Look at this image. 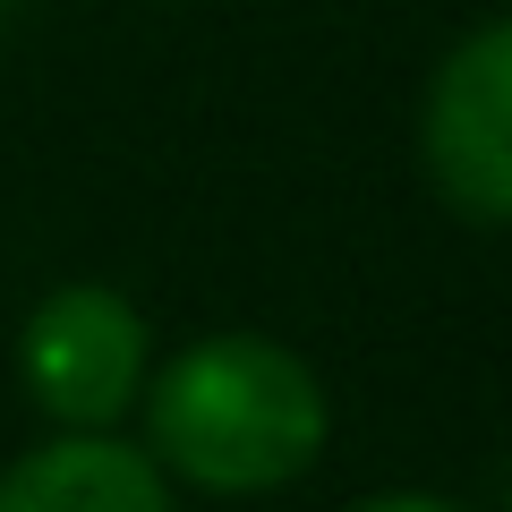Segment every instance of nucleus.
Segmentation results:
<instances>
[{"label": "nucleus", "mask_w": 512, "mask_h": 512, "mask_svg": "<svg viewBox=\"0 0 512 512\" xmlns=\"http://www.w3.org/2000/svg\"><path fill=\"white\" fill-rule=\"evenodd\" d=\"M154 470H180L205 495H274L325 453V384L299 350L265 333H205L137 393Z\"/></svg>", "instance_id": "f257e3e1"}, {"label": "nucleus", "mask_w": 512, "mask_h": 512, "mask_svg": "<svg viewBox=\"0 0 512 512\" xmlns=\"http://www.w3.org/2000/svg\"><path fill=\"white\" fill-rule=\"evenodd\" d=\"M18 376L69 436H111L146 393V316L111 282H60L18 333Z\"/></svg>", "instance_id": "f03ea898"}, {"label": "nucleus", "mask_w": 512, "mask_h": 512, "mask_svg": "<svg viewBox=\"0 0 512 512\" xmlns=\"http://www.w3.org/2000/svg\"><path fill=\"white\" fill-rule=\"evenodd\" d=\"M419 163L461 222L495 231L512 214V26H470L427 77Z\"/></svg>", "instance_id": "7ed1b4c3"}, {"label": "nucleus", "mask_w": 512, "mask_h": 512, "mask_svg": "<svg viewBox=\"0 0 512 512\" xmlns=\"http://www.w3.org/2000/svg\"><path fill=\"white\" fill-rule=\"evenodd\" d=\"M0 512H171V487L120 436H60L0 470Z\"/></svg>", "instance_id": "20e7f679"}, {"label": "nucleus", "mask_w": 512, "mask_h": 512, "mask_svg": "<svg viewBox=\"0 0 512 512\" xmlns=\"http://www.w3.org/2000/svg\"><path fill=\"white\" fill-rule=\"evenodd\" d=\"M359 512H461V504H444V495H376Z\"/></svg>", "instance_id": "39448f33"}, {"label": "nucleus", "mask_w": 512, "mask_h": 512, "mask_svg": "<svg viewBox=\"0 0 512 512\" xmlns=\"http://www.w3.org/2000/svg\"><path fill=\"white\" fill-rule=\"evenodd\" d=\"M0 9H9V0H0Z\"/></svg>", "instance_id": "423d86ee"}]
</instances>
